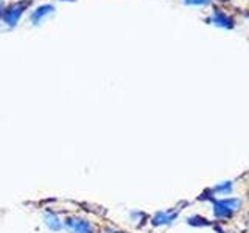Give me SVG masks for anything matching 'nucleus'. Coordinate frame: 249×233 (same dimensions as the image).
Listing matches in <instances>:
<instances>
[{
  "label": "nucleus",
  "mask_w": 249,
  "mask_h": 233,
  "mask_svg": "<svg viewBox=\"0 0 249 233\" xmlns=\"http://www.w3.org/2000/svg\"><path fill=\"white\" fill-rule=\"evenodd\" d=\"M241 202L240 199H223L213 202V212L218 217H229L233 212L240 208Z\"/></svg>",
  "instance_id": "f257e3e1"
},
{
  "label": "nucleus",
  "mask_w": 249,
  "mask_h": 233,
  "mask_svg": "<svg viewBox=\"0 0 249 233\" xmlns=\"http://www.w3.org/2000/svg\"><path fill=\"white\" fill-rule=\"evenodd\" d=\"M30 5V0H25V2H18L11 5L10 8H6L3 13V20L6 22L8 27H16V23L19 22L20 16L23 14V11L27 10V6Z\"/></svg>",
  "instance_id": "f03ea898"
},
{
  "label": "nucleus",
  "mask_w": 249,
  "mask_h": 233,
  "mask_svg": "<svg viewBox=\"0 0 249 233\" xmlns=\"http://www.w3.org/2000/svg\"><path fill=\"white\" fill-rule=\"evenodd\" d=\"M66 225L73 233H93L92 224L86 219H81V217H69L66 221Z\"/></svg>",
  "instance_id": "7ed1b4c3"
},
{
  "label": "nucleus",
  "mask_w": 249,
  "mask_h": 233,
  "mask_svg": "<svg viewBox=\"0 0 249 233\" xmlns=\"http://www.w3.org/2000/svg\"><path fill=\"white\" fill-rule=\"evenodd\" d=\"M54 11V8L52 5H42V6H39L36 8V10L31 13V23H35V25H39L47 16L52 14Z\"/></svg>",
  "instance_id": "20e7f679"
},
{
  "label": "nucleus",
  "mask_w": 249,
  "mask_h": 233,
  "mask_svg": "<svg viewBox=\"0 0 249 233\" xmlns=\"http://www.w3.org/2000/svg\"><path fill=\"white\" fill-rule=\"evenodd\" d=\"M44 224H45L49 229L54 230V232L62 229V222L59 221V217H58L56 215H53V213H47V215L44 216Z\"/></svg>",
  "instance_id": "39448f33"
},
{
  "label": "nucleus",
  "mask_w": 249,
  "mask_h": 233,
  "mask_svg": "<svg viewBox=\"0 0 249 233\" xmlns=\"http://www.w3.org/2000/svg\"><path fill=\"white\" fill-rule=\"evenodd\" d=\"M178 213L175 212H162V213H158L154 216V219H153V224L154 225H160V224H170L171 221L175 219Z\"/></svg>",
  "instance_id": "423d86ee"
},
{
  "label": "nucleus",
  "mask_w": 249,
  "mask_h": 233,
  "mask_svg": "<svg viewBox=\"0 0 249 233\" xmlns=\"http://www.w3.org/2000/svg\"><path fill=\"white\" fill-rule=\"evenodd\" d=\"M212 22L218 27H226V28H231L232 27V20L229 17H226V16L220 11H216L213 16H212Z\"/></svg>",
  "instance_id": "0eeeda50"
},
{
  "label": "nucleus",
  "mask_w": 249,
  "mask_h": 233,
  "mask_svg": "<svg viewBox=\"0 0 249 233\" xmlns=\"http://www.w3.org/2000/svg\"><path fill=\"white\" fill-rule=\"evenodd\" d=\"M216 191H221V193H229L232 190V185L228 182V183H224V185H220V186H216L215 188Z\"/></svg>",
  "instance_id": "6e6552de"
},
{
  "label": "nucleus",
  "mask_w": 249,
  "mask_h": 233,
  "mask_svg": "<svg viewBox=\"0 0 249 233\" xmlns=\"http://www.w3.org/2000/svg\"><path fill=\"white\" fill-rule=\"evenodd\" d=\"M189 3H193V5H206V3H209L210 0H187Z\"/></svg>",
  "instance_id": "1a4fd4ad"
},
{
  "label": "nucleus",
  "mask_w": 249,
  "mask_h": 233,
  "mask_svg": "<svg viewBox=\"0 0 249 233\" xmlns=\"http://www.w3.org/2000/svg\"><path fill=\"white\" fill-rule=\"evenodd\" d=\"M3 13H5V8H3V2L0 0V19L3 17Z\"/></svg>",
  "instance_id": "9d476101"
},
{
  "label": "nucleus",
  "mask_w": 249,
  "mask_h": 233,
  "mask_svg": "<svg viewBox=\"0 0 249 233\" xmlns=\"http://www.w3.org/2000/svg\"><path fill=\"white\" fill-rule=\"evenodd\" d=\"M109 233H123V232H109Z\"/></svg>",
  "instance_id": "9b49d317"
}]
</instances>
